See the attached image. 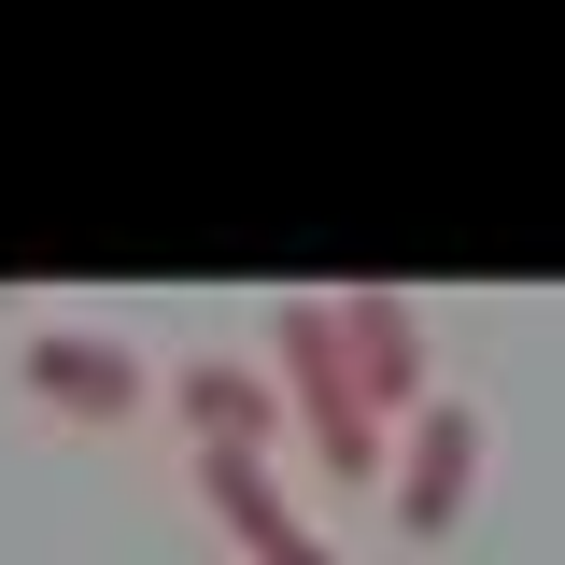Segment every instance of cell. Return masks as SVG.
<instances>
[{
  "instance_id": "6da1fadb",
  "label": "cell",
  "mask_w": 565,
  "mask_h": 565,
  "mask_svg": "<svg viewBox=\"0 0 565 565\" xmlns=\"http://www.w3.org/2000/svg\"><path fill=\"white\" fill-rule=\"evenodd\" d=\"M269 396L297 411V438H311L340 481H367V467H382V424H367V396H353V367H340L326 297H282V326H269Z\"/></svg>"
},
{
  "instance_id": "7a4b0ae2",
  "label": "cell",
  "mask_w": 565,
  "mask_h": 565,
  "mask_svg": "<svg viewBox=\"0 0 565 565\" xmlns=\"http://www.w3.org/2000/svg\"><path fill=\"white\" fill-rule=\"evenodd\" d=\"M326 326H340V367H353V396H367V424H382V411H424V311L396 297V282L326 297Z\"/></svg>"
},
{
  "instance_id": "3957f363",
  "label": "cell",
  "mask_w": 565,
  "mask_h": 565,
  "mask_svg": "<svg viewBox=\"0 0 565 565\" xmlns=\"http://www.w3.org/2000/svg\"><path fill=\"white\" fill-rule=\"evenodd\" d=\"M467 481H481V411L467 396H424L411 411V467H396V523L411 537H452L467 523Z\"/></svg>"
},
{
  "instance_id": "277c9868",
  "label": "cell",
  "mask_w": 565,
  "mask_h": 565,
  "mask_svg": "<svg viewBox=\"0 0 565 565\" xmlns=\"http://www.w3.org/2000/svg\"><path fill=\"white\" fill-rule=\"evenodd\" d=\"M29 396H57V411H85V424H128L141 396H156V367H141L128 340H99V326H43V340H29Z\"/></svg>"
},
{
  "instance_id": "5b68a950",
  "label": "cell",
  "mask_w": 565,
  "mask_h": 565,
  "mask_svg": "<svg viewBox=\"0 0 565 565\" xmlns=\"http://www.w3.org/2000/svg\"><path fill=\"white\" fill-rule=\"evenodd\" d=\"M170 396H184V424H199V452H255V467H269V438H282L269 367H241V353H199Z\"/></svg>"
},
{
  "instance_id": "8992f818",
  "label": "cell",
  "mask_w": 565,
  "mask_h": 565,
  "mask_svg": "<svg viewBox=\"0 0 565 565\" xmlns=\"http://www.w3.org/2000/svg\"><path fill=\"white\" fill-rule=\"evenodd\" d=\"M199 494H212V523H226L241 552H255L269 523H297V509H282V481L255 467V452H199Z\"/></svg>"
},
{
  "instance_id": "52a82bcc",
  "label": "cell",
  "mask_w": 565,
  "mask_h": 565,
  "mask_svg": "<svg viewBox=\"0 0 565 565\" xmlns=\"http://www.w3.org/2000/svg\"><path fill=\"white\" fill-rule=\"evenodd\" d=\"M255 565H340V552H326L311 523H269V537H255Z\"/></svg>"
}]
</instances>
